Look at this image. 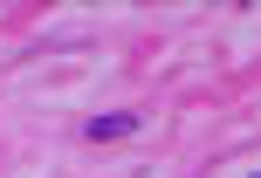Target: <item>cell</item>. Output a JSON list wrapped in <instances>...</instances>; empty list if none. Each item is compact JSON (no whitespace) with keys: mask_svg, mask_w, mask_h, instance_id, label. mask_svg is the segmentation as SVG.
<instances>
[{"mask_svg":"<svg viewBox=\"0 0 261 178\" xmlns=\"http://www.w3.org/2000/svg\"><path fill=\"white\" fill-rule=\"evenodd\" d=\"M130 130H138V116H124V110H110V116H96V124L83 130V137H96V144H110V137H130Z\"/></svg>","mask_w":261,"mask_h":178,"instance_id":"cell-1","label":"cell"}]
</instances>
